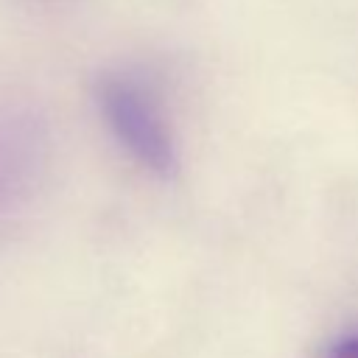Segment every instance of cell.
<instances>
[{
    "label": "cell",
    "mask_w": 358,
    "mask_h": 358,
    "mask_svg": "<svg viewBox=\"0 0 358 358\" xmlns=\"http://www.w3.org/2000/svg\"><path fill=\"white\" fill-rule=\"evenodd\" d=\"M98 106L117 143L157 176L176 171V143L154 92L134 76L109 73L98 81Z\"/></svg>",
    "instance_id": "1"
},
{
    "label": "cell",
    "mask_w": 358,
    "mask_h": 358,
    "mask_svg": "<svg viewBox=\"0 0 358 358\" xmlns=\"http://www.w3.org/2000/svg\"><path fill=\"white\" fill-rule=\"evenodd\" d=\"M322 358H358V336L336 341L333 347H327V352Z\"/></svg>",
    "instance_id": "2"
}]
</instances>
